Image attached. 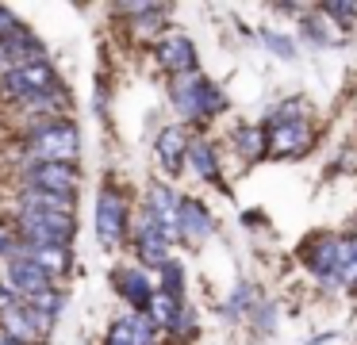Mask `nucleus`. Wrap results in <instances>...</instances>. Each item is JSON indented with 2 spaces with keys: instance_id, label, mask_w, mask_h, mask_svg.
I'll list each match as a JSON object with an SVG mask.
<instances>
[{
  "instance_id": "a878e982",
  "label": "nucleus",
  "mask_w": 357,
  "mask_h": 345,
  "mask_svg": "<svg viewBox=\"0 0 357 345\" xmlns=\"http://www.w3.org/2000/svg\"><path fill=\"white\" fill-rule=\"evenodd\" d=\"M16 23H20V20L8 12V8H0V35H8V31L16 27Z\"/></svg>"
},
{
  "instance_id": "aec40b11",
  "label": "nucleus",
  "mask_w": 357,
  "mask_h": 345,
  "mask_svg": "<svg viewBox=\"0 0 357 345\" xmlns=\"http://www.w3.org/2000/svg\"><path fill=\"white\" fill-rule=\"evenodd\" d=\"M162 296H169V299H181V303H188L185 299V265L181 261H165L162 268H158V284H154Z\"/></svg>"
},
{
  "instance_id": "2eb2a0df",
  "label": "nucleus",
  "mask_w": 357,
  "mask_h": 345,
  "mask_svg": "<svg viewBox=\"0 0 357 345\" xmlns=\"http://www.w3.org/2000/svg\"><path fill=\"white\" fill-rule=\"evenodd\" d=\"M112 284H116V291L123 296V303H131V311H146V307H150V296H154V280H150L142 268L119 265L116 273H112Z\"/></svg>"
},
{
  "instance_id": "7ed1b4c3",
  "label": "nucleus",
  "mask_w": 357,
  "mask_h": 345,
  "mask_svg": "<svg viewBox=\"0 0 357 345\" xmlns=\"http://www.w3.org/2000/svg\"><path fill=\"white\" fill-rule=\"evenodd\" d=\"M20 146H24L20 150V165H31V161H66V165H73L81 150V135L66 115H58V119L35 123Z\"/></svg>"
},
{
  "instance_id": "412c9836",
  "label": "nucleus",
  "mask_w": 357,
  "mask_h": 345,
  "mask_svg": "<svg viewBox=\"0 0 357 345\" xmlns=\"http://www.w3.org/2000/svg\"><path fill=\"white\" fill-rule=\"evenodd\" d=\"M234 150H238L246 161L261 158L265 153V127H238L234 130Z\"/></svg>"
},
{
  "instance_id": "b1692460",
  "label": "nucleus",
  "mask_w": 357,
  "mask_h": 345,
  "mask_svg": "<svg viewBox=\"0 0 357 345\" xmlns=\"http://www.w3.org/2000/svg\"><path fill=\"white\" fill-rule=\"evenodd\" d=\"M16 250H20L16 230H12V222H8V219H0V261H8Z\"/></svg>"
},
{
  "instance_id": "39448f33",
  "label": "nucleus",
  "mask_w": 357,
  "mask_h": 345,
  "mask_svg": "<svg viewBox=\"0 0 357 345\" xmlns=\"http://www.w3.org/2000/svg\"><path fill=\"white\" fill-rule=\"evenodd\" d=\"M54 92H66V84L47 58L24 61V66H12L8 73H0V100H8V104L54 96Z\"/></svg>"
},
{
  "instance_id": "a211bd4d",
  "label": "nucleus",
  "mask_w": 357,
  "mask_h": 345,
  "mask_svg": "<svg viewBox=\"0 0 357 345\" xmlns=\"http://www.w3.org/2000/svg\"><path fill=\"white\" fill-rule=\"evenodd\" d=\"M188 165L200 173L204 184H223V176H219V158H215V146L204 142V138H196V142H188Z\"/></svg>"
},
{
  "instance_id": "dca6fc26",
  "label": "nucleus",
  "mask_w": 357,
  "mask_h": 345,
  "mask_svg": "<svg viewBox=\"0 0 357 345\" xmlns=\"http://www.w3.org/2000/svg\"><path fill=\"white\" fill-rule=\"evenodd\" d=\"M215 230V215L192 196H181L177 204V238H188V242H200Z\"/></svg>"
},
{
  "instance_id": "20e7f679",
  "label": "nucleus",
  "mask_w": 357,
  "mask_h": 345,
  "mask_svg": "<svg viewBox=\"0 0 357 345\" xmlns=\"http://www.w3.org/2000/svg\"><path fill=\"white\" fill-rule=\"evenodd\" d=\"M169 100L185 123H211L227 107L223 89L215 81H208L200 69L185 77H169Z\"/></svg>"
},
{
  "instance_id": "6ab92c4d",
  "label": "nucleus",
  "mask_w": 357,
  "mask_h": 345,
  "mask_svg": "<svg viewBox=\"0 0 357 345\" xmlns=\"http://www.w3.org/2000/svg\"><path fill=\"white\" fill-rule=\"evenodd\" d=\"M292 123H311V104L307 96H292V100H280L269 115H265V130L269 127H292Z\"/></svg>"
},
{
  "instance_id": "4468645a",
  "label": "nucleus",
  "mask_w": 357,
  "mask_h": 345,
  "mask_svg": "<svg viewBox=\"0 0 357 345\" xmlns=\"http://www.w3.org/2000/svg\"><path fill=\"white\" fill-rule=\"evenodd\" d=\"M131 245H135V253H139L142 265L162 268L165 261H169V245H173V242L146 219V215H139V227H135V234H131Z\"/></svg>"
},
{
  "instance_id": "f03ea898",
  "label": "nucleus",
  "mask_w": 357,
  "mask_h": 345,
  "mask_svg": "<svg viewBox=\"0 0 357 345\" xmlns=\"http://www.w3.org/2000/svg\"><path fill=\"white\" fill-rule=\"evenodd\" d=\"M300 261L307 265V273L326 288L349 291L357 288V257H354V238L342 234H315L300 250Z\"/></svg>"
},
{
  "instance_id": "f257e3e1",
  "label": "nucleus",
  "mask_w": 357,
  "mask_h": 345,
  "mask_svg": "<svg viewBox=\"0 0 357 345\" xmlns=\"http://www.w3.org/2000/svg\"><path fill=\"white\" fill-rule=\"evenodd\" d=\"M24 245H70L77 234V211L70 196L20 192L12 211L4 215Z\"/></svg>"
},
{
  "instance_id": "423d86ee",
  "label": "nucleus",
  "mask_w": 357,
  "mask_h": 345,
  "mask_svg": "<svg viewBox=\"0 0 357 345\" xmlns=\"http://www.w3.org/2000/svg\"><path fill=\"white\" fill-rule=\"evenodd\" d=\"M127 234H131V199L123 188L104 184L96 192V238L104 250H116V245H123Z\"/></svg>"
},
{
  "instance_id": "9d476101",
  "label": "nucleus",
  "mask_w": 357,
  "mask_h": 345,
  "mask_svg": "<svg viewBox=\"0 0 357 345\" xmlns=\"http://www.w3.org/2000/svg\"><path fill=\"white\" fill-rule=\"evenodd\" d=\"M315 130L311 123H292V127H269L265 130V153L269 158H300L311 150Z\"/></svg>"
},
{
  "instance_id": "f8f14e48",
  "label": "nucleus",
  "mask_w": 357,
  "mask_h": 345,
  "mask_svg": "<svg viewBox=\"0 0 357 345\" xmlns=\"http://www.w3.org/2000/svg\"><path fill=\"white\" fill-rule=\"evenodd\" d=\"M154 58L158 66L165 69L169 77H185L196 73V46L188 43L185 35H169V38H158L154 43Z\"/></svg>"
},
{
  "instance_id": "f3484780",
  "label": "nucleus",
  "mask_w": 357,
  "mask_h": 345,
  "mask_svg": "<svg viewBox=\"0 0 357 345\" xmlns=\"http://www.w3.org/2000/svg\"><path fill=\"white\" fill-rule=\"evenodd\" d=\"M20 250H24L50 280H62V276L73 268V250L70 245H24L20 242Z\"/></svg>"
},
{
  "instance_id": "0eeeda50",
  "label": "nucleus",
  "mask_w": 357,
  "mask_h": 345,
  "mask_svg": "<svg viewBox=\"0 0 357 345\" xmlns=\"http://www.w3.org/2000/svg\"><path fill=\"white\" fill-rule=\"evenodd\" d=\"M16 181H20V192H47V196L73 199L81 173L77 165H66V161H31V165H20Z\"/></svg>"
},
{
  "instance_id": "ddd939ff",
  "label": "nucleus",
  "mask_w": 357,
  "mask_h": 345,
  "mask_svg": "<svg viewBox=\"0 0 357 345\" xmlns=\"http://www.w3.org/2000/svg\"><path fill=\"white\" fill-rule=\"evenodd\" d=\"M177 204H181V196L173 188H165V184H154V188L146 192V211L142 215H146L169 242H177Z\"/></svg>"
},
{
  "instance_id": "bb28decb",
  "label": "nucleus",
  "mask_w": 357,
  "mask_h": 345,
  "mask_svg": "<svg viewBox=\"0 0 357 345\" xmlns=\"http://www.w3.org/2000/svg\"><path fill=\"white\" fill-rule=\"evenodd\" d=\"M0 345H20V342H12L8 334H0Z\"/></svg>"
},
{
  "instance_id": "cd10ccee",
  "label": "nucleus",
  "mask_w": 357,
  "mask_h": 345,
  "mask_svg": "<svg viewBox=\"0 0 357 345\" xmlns=\"http://www.w3.org/2000/svg\"><path fill=\"white\" fill-rule=\"evenodd\" d=\"M354 257H357V238H354Z\"/></svg>"
},
{
  "instance_id": "4be33fe9",
  "label": "nucleus",
  "mask_w": 357,
  "mask_h": 345,
  "mask_svg": "<svg viewBox=\"0 0 357 345\" xmlns=\"http://www.w3.org/2000/svg\"><path fill=\"white\" fill-rule=\"evenodd\" d=\"M319 15H326L331 23H354L357 20V4H319Z\"/></svg>"
},
{
  "instance_id": "6e6552de",
  "label": "nucleus",
  "mask_w": 357,
  "mask_h": 345,
  "mask_svg": "<svg viewBox=\"0 0 357 345\" xmlns=\"http://www.w3.org/2000/svg\"><path fill=\"white\" fill-rule=\"evenodd\" d=\"M4 284H8L20 299H31V296H39V291L54 288V280H50L24 250H16L8 261H4Z\"/></svg>"
},
{
  "instance_id": "1a4fd4ad",
  "label": "nucleus",
  "mask_w": 357,
  "mask_h": 345,
  "mask_svg": "<svg viewBox=\"0 0 357 345\" xmlns=\"http://www.w3.org/2000/svg\"><path fill=\"white\" fill-rule=\"evenodd\" d=\"M158 334L162 330L154 326L146 311H131L123 319H116L104 334V345H158Z\"/></svg>"
},
{
  "instance_id": "5701e85b",
  "label": "nucleus",
  "mask_w": 357,
  "mask_h": 345,
  "mask_svg": "<svg viewBox=\"0 0 357 345\" xmlns=\"http://www.w3.org/2000/svg\"><path fill=\"white\" fill-rule=\"evenodd\" d=\"M265 46H269L273 54H280V58H296V43L288 35H280V31H265Z\"/></svg>"
},
{
  "instance_id": "393cba45",
  "label": "nucleus",
  "mask_w": 357,
  "mask_h": 345,
  "mask_svg": "<svg viewBox=\"0 0 357 345\" xmlns=\"http://www.w3.org/2000/svg\"><path fill=\"white\" fill-rule=\"evenodd\" d=\"M16 303H20V296L4 280H0V311H8V307H16Z\"/></svg>"
},
{
  "instance_id": "9b49d317",
  "label": "nucleus",
  "mask_w": 357,
  "mask_h": 345,
  "mask_svg": "<svg viewBox=\"0 0 357 345\" xmlns=\"http://www.w3.org/2000/svg\"><path fill=\"white\" fill-rule=\"evenodd\" d=\"M188 130L181 127V123H173V127H162L158 130V142H154V153L158 161H162V169L169 176H181L185 173V161H188Z\"/></svg>"
}]
</instances>
